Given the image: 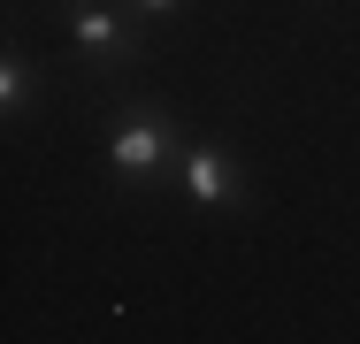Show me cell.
Instances as JSON below:
<instances>
[{"label":"cell","instance_id":"obj_1","mask_svg":"<svg viewBox=\"0 0 360 344\" xmlns=\"http://www.w3.org/2000/svg\"><path fill=\"white\" fill-rule=\"evenodd\" d=\"M169 153H184V145H176V115H169V107H123V115L108 123V138H100L108 176H115V184H131V192L169 176Z\"/></svg>","mask_w":360,"mask_h":344},{"label":"cell","instance_id":"obj_2","mask_svg":"<svg viewBox=\"0 0 360 344\" xmlns=\"http://www.w3.org/2000/svg\"><path fill=\"white\" fill-rule=\"evenodd\" d=\"M62 15H70V46L84 69L115 77V69L139 62V31H131V15L115 0H62Z\"/></svg>","mask_w":360,"mask_h":344},{"label":"cell","instance_id":"obj_3","mask_svg":"<svg viewBox=\"0 0 360 344\" xmlns=\"http://www.w3.org/2000/svg\"><path fill=\"white\" fill-rule=\"evenodd\" d=\"M176 192L192 206H245V176L222 145H184L176 153Z\"/></svg>","mask_w":360,"mask_h":344},{"label":"cell","instance_id":"obj_4","mask_svg":"<svg viewBox=\"0 0 360 344\" xmlns=\"http://www.w3.org/2000/svg\"><path fill=\"white\" fill-rule=\"evenodd\" d=\"M23 107H31V62H23V46H8L0 54V123H23Z\"/></svg>","mask_w":360,"mask_h":344},{"label":"cell","instance_id":"obj_5","mask_svg":"<svg viewBox=\"0 0 360 344\" xmlns=\"http://www.w3.org/2000/svg\"><path fill=\"white\" fill-rule=\"evenodd\" d=\"M131 8H139V15H169L176 0H131Z\"/></svg>","mask_w":360,"mask_h":344}]
</instances>
